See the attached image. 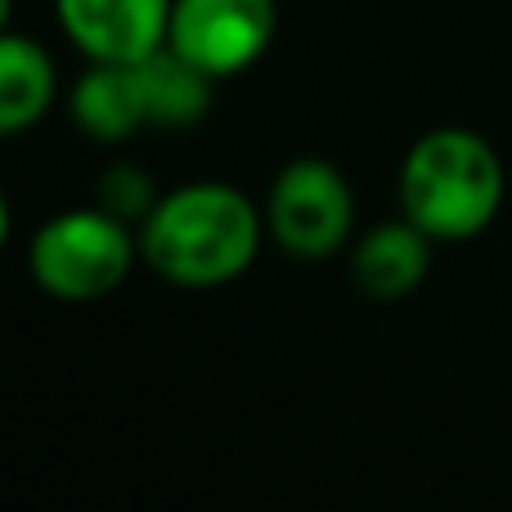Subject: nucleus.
<instances>
[{
    "instance_id": "f257e3e1",
    "label": "nucleus",
    "mask_w": 512,
    "mask_h": 512,
    "mask_svg": "<svg viewBox=\"0 0 512 512\" xmlns=\"http://www.w3.org/2000/svg\"><path fill=\"white\" fill-rule=\"evenodd\" d=\"M265 234V216L243 189L194 180L158 198L140 221V256L176 288H221L252 270Z\"/></svg>"
},
{
    "instance_id": "f03ea898",
    "label": "nucleus",
    "mask_w": 512,
    "mask_h": 512,
    "mask_svg": "<svg viewBox=\"0 0 512 512\" xmlns=\"http://www.w3.org/2000/svg\"><path fill=\"white\" fill-rule=\"evenodd\" d=\"M504 162L486 135L468 126H436L400 167V216L436 243H468L495 225L504 207Z\"/></svg>"
},
{
    "instance_id": "7ed1b4c3",
    "label": "nucleus",
    "mask_w": 512,
    "mask_h": 512,
    "mask_svg": "<svg viewBox=\"0 0 512 512\" xmlns=\"http://www.w3.org/2000/svg\"><path fill=\"white\" fill-rule=\"evenodd\" d=\"M135 256H140V234H131V221L113 216L108 207H72L32 234L27 270L36 288H45L54 301L86 306L122 288Z\"/></svg>"
},
{
    "instance_id": "20e7f679",
    "label": "nucleus",
    "mask_w": 512,
    "mask_h": 512,
    "mask_svg": "<svg viewBox=\"0 0 512 512\" xmlns=\"http://www.w3.org/2000/svg\"><path fill=\"white\" fill-rule=\"evenodd\" d=\"M265 230L283 252L301 261L333 256L355 230V198L346 176L324 158L288 162L270 185Z\"/></svg>"
},
{
    "instance_id": "39448f33",
    "label": "nucleus",
    "mask_w": 512,
    "mask_h": 512,
    "mask_svg": "<svg viewBox=\"0 0 512 512\" xmlns=\"http://www.w3.org/2000/svg\"><path fill=\"white\" fill-rule=\"evenodd\" d=\"M279 32L274 0H176L167 45L212 81L248 72Z\"/></svg>"
},
{
    "instance_id": "423d86ee",
    "label": "nucleus",
    "mask_w": 512,
    "mask_h": 512,
    "mask_svg": "<svg viewBox=\"0 0 512 512\" xmlns=\"http://www.w3.org/2000/svg\"><path fill=\"white\" fill-rule=\"evenodd\" d=\"M176 0H54L59 27L90 63H140L171 36Z\"/></svg>"
},
{
    "instance_id": "0eeeda50",
    "label": "nucleus",
    "mask_w": 512,
    "mask_h": 512,
    "mask_svg": "<svg viewBox=\"0 0 512 512\" xmlns=\"http://www.w3.org/2000/svg\"><path fill=\"white\" fill-rule=\"evenodd\" d=\"M432 234H423L409 216L378 221L351 248V279L369 301H405L423 288L432 270Z\"/></svg>"
},
{
    "instance_id": "6e6552de",
    "label": "nucleus",
    "mask_w": 512,
    "mask_h": 512,
    "mask_svg": "<svg viewBox=\"0 0 512 512\" xmlns=\"http://www.w3.org/2000/svg\"><path fill=\"white\" fill-rule=\"evenodd\" d=\"M135 68V86H140V104H144V122L153 131H185V126H198L212 108V86L203 68L176 54L171 45L153 50L149 59L131 63Z\"/></svg>"
},
{
    "instance_id": "1a4fd4ad",
    "label": "nucleus",
    "mask_w": 512,
    "mask_h": 512,
    "mask_svg": "<svg viewBox=\"0 0 512 512\" xmlns=\"http://www.w3.org/2000/svg\"><path fill=\"white\" fill-rule=\"evenodd\" d=\"M72 122L99 144H122L144 131V104L131 63H90L72 86Z\"/></svg>"
},
{
    "instance_id": "9d476101",
    "label": "nucleus",
    "mask_w": 512,
    "mask_h": 512,
    "mask_svg": "<svg viewBox=\"0 0 512 512\" xmlns=\"http://www.w3.org/2000/svg\"><path fill=\"white\" fill-rule=\"evenodd\" d=\"M54 63L45 45L32 36L5 32L0 36V131L23 135L50 113L54 104Z\"/></svg>"
},
{
    "instance_id": "9b49d317",
    "label": "nucleus",
    "mask_w": 512,
    "mask_h": 512,
    "mask_svg": "<svg viewBox=\"0 0 512 512\" xmlns=\"http://www.w3.org/2000/svg\"><path fill=\"white\" fill-rule=\"evenodd\" d=\"M153 185L140 167H108L99 180V207H108L122 221H144L153 212Z\"/></svg>"
}]
</instances>
